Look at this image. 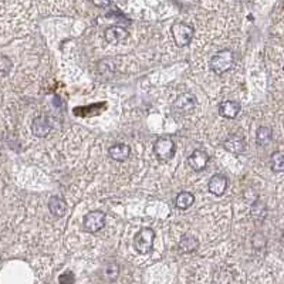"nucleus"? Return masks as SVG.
Instances as JSON below:
<instances>
[{
  "label": "nucleus",
  "instance_id": "9d476101",
  "mask_svg": "<svg viewBox=\"0 0 284 284\" xmlns=\"http://www.w3.org/2000/svg\"><path fill=\"white\" fill-rule=\"evenodd\" d=\"M240 113V106L236 101H225L219 106V114L225 118H236Z\"/></svg>",
  "mask_w": 284,
  "mask_h": 284
},
{
  "label": "nucleus",
  "instance_id": "0eeeda50",
  "mask_svg": "<svg viewBox=\"0 0 284 284\" xmlns=\"http://www.w3.org/2000/svg\"><path fill=\"white\" fill-rule=\"evenodd\" d=\"M227 178L222 173H216L213 175L211 179H209V184H208V188H209V192L216 195V196H222L225 193L226 188H227Z\"/></svg>",
  "mask_w": 284,
  "mask_h": 284
},
{
  "label": "nucleus",
  "instance_id": "393cba45",
  "mask_svg": "<svg viewBox=\"0 0 284 284\" xmlns=\"http://www.w3.org/2000/svg\"><path fill=\"white\" fill-rule=\"evenodd\" d=\"M236 2H251V0H236Z\"/></svg>",
  "mask_w": 284,
  "mask_h": 284
},
{
  "label": "nucleus",
  "instance_id": "dca6fc26",
  "mask_svg": "<svg viewBox=\"0 0 284 284\" xmlns=\"http://www.w3.org/2000/svg\"><path fill=\"white\" fill-rule=\"evenodd\" d=\"M250 215L251 218H253V220H256V222H259V223H262V222L266 219V216H267V208H266V205L262 202V200H256V202L251 205Z\"/></svg>",
  "mask_w": 284,
  "mask_h": 284
},
{
  "label": "nucleus",
  "instance_id": "7ed1b4c3",
  "mask_svg": "<svg viewBox=\"0 0 284 284\" xmlns=\"http://www.w3.org/2000/svg\"><path fill=\"white\" fill-rule=\"evenodd\" d=\"M172 36H173V40L176 43L178 47H186L193 39L195 36V30L193 27H191L189 24H185V23H176L173 24L171 29Z\"/></svg>",
  "mask_w": 284,
  "mask_h": 284
},
{
  "label": "nucleus",
  "instance_id": "f257e3e1",
  "mask_svg": "<svg viewBox=\"0 0 284 284\" xmlns=\"http://www.w3.org/2000/svg\"><path fill=\"white\" fill-rule=\"evenodd\" d=\"M235 64V54L229 48L220 50L211 59V70L216 74H225Z\"/></svg>",
  "mask_w": 284,
  "mask_h": 284
},
{
  "label": "nucleus",
  "instance_id": "4be33fe9",
  "mask_svg": "<svg viewBox=\"0 0 284 284\" xmlns=\"http://www.w3.org/2000/svg\"><path fill=\"white\" fill-rule=\"evenodd\" d=\"M12 68V61L7 57H0V79L6 77Z\"/></svg>",
  "mask_w": 284,
  "mask_h": 284
},
{
  "label": "nucleus",
  "instance_id": "4468645a",
  "mask_svg": "<svg viewBox=\"0 0 284 284\" xmlns=\"http://www.w3.org/2000/svg\"><path fill=\"white\" fill-rule=\"evenodd\" d=\"M32 130H33V134L36 137L44 138L47 134L50 133V125H48V122L44 117H37V118L33 119Z\"/></svg>",
  "mask_w": 284,
  "mask_h": 284
},
{
  "label": "nucleus",
  "instance_id": "f03ea898",
  "mask_svg": "<svg viewBox=\"0 0 284 284\" xmlns=\"http://www.w3.org/2000/svg\"><path fill=\"white\" fill-rule=\"evenodd\" d=\"M153 242H155V231L149 229V227H144L138 231V235L135 236L134 240V247L135 250L146 254L152 250L153 247Z\"/></svg>",
  "mask_w": 284,
  "mask_h": 284
},
{
  "label": "nucleus",
  "instance_id": "6ab92c4d",
  "mask_svg": "<svg viewBox=\"0 0 284 284\" xmlns=\"http://www.w3.org/2000/svg\"><path fill=\"white\" fill-rule=\"evenodd\" d=\"M271 169L274 172L284 171V153L283 151H277L271 157Z\"/></svg>",
  "mask_w": 284,
  "mask_h": 284
},
{
  "label": "nucleus",
  "instance_id": "f8f14e48",
  "mask_svg": "<svg viewBox=\"0 0 284 284\" xmlns=\"http://www.w3.org/2000/svg\"><path fill=\"white\" fill-rule=\"evenodd\" d=\"M173 106H175V108L180 110V111H189V110L195 108V106H196V97L189 93L182 94V95H179L176 98Z\"/></svg>",
  "mask_w": 284,
  "mask_h": 284
},
{
  "label": "nucleus",
  "instance_id": "412c9836",
  "mask_svg": "<svg viewBox=\"0 0 284 284\" xmlns=\"http://www.w3.org/2000/svg\"><path fill=\"white\" fill-rule=\"evenodd\" d=\"M104 274L110 280H115L117 276L119 274L118 265L117 263H108V265H106V267H104Z\"/></svg>",
  "mask_w": 284,
  "mask_h": 284
},
{
  "label": "nucleus",
  "instance_id": "423d86ee",
  "mask_svg": "<svg viewBox=\"0 0 284 284\" xmlns=\"http://www.w3.org/2000/svg\"><path fill=\"white\" fill-rule=\"evenodd\" d=\"M208 162H209V155L205 151H200V149H196V151L192 152L191 155H189V158H188L189 166L196 172L203 171L206 165H208Z\"/></svg>",
  "mask_w": 284,
  "mask_h": 284
},
{
  "label": "nucleus",
  "instance_id": "b1692460",
  "mask_svg": "<svg viewBox=\"0 0 284 284\" xmlns=\"http://www.w3.org/2000/svg\"><path fill=\"white\" fill-rule=\"evenodd\" d=\"M66 274H67V278L63 277V276L60 277V283H70V281H71V283H74V281H75L73 276H71V273H66Z\"/></svg>",
  "mask_w": 284,
  "mask_h": 284
},
{
  "label": "nucleus",
  "instance_id": "ddd939ff",
  "mask_svg": "<svg viewBox=\"0 0 284 284\" xmlns=\"http://www.w3.org/2000/svg\"><path fill=\"white\" fill-rule=\"evenodd\" d=\"M130 146L125 144H115L110 148V157L114 161H118V162H124L128 157H130Z\"/></svg>",
  "mask_w": 284,
  "mask_h": 284
},
{
  "label": "nucleus",
  "instance_id": "9b49d317",
  "mask_svg": "<svg viewBox=\"0 0 284 284\" xmlns=\"http://www.w3.org/2000/svg\"><path fill=\"white\" fill-rule=\"evenodd\" d=\"M223 146H225V149H227V151L231 152V153H240V152L245 151L246 144L242 137H239V135H231V137H229V138L223 142Z\"/></svg>",
  "mask_w": 284,
  "mask_h": 284
},
{
  "label": "nucleus",
  "instance_id": "39448f33",
  "mask_svg": "<svg viewBox=\"0 0 284 284\" xmlns=\"http://www.w3.org/2000/svg\"><path fill=\"white\" fill-rule=\"evenodd\" d=\"M104 226H106V213L101 211L90 212L83 220V227L90 233L99 231Z\"/></svg>",
  "mask_w": 284,
  "mask_h": 284
},
{
  "label": "nucleus",
  "instance_id": "aec40b11",
  "mask_svg": "<svg viewBox=\"0 0 284 284\" xmlns=\"http://www.w3.org/2000/svg\"><path fill=\"white\" fill-rule=\"evenodd\" d=\"M266 245H267V240H266L265 235L256 233V235L251 238V246H253L256 250H263V249H266Z\"/></svg>",
  "mask_w": 284,
  "mask_h": 284
},
{
  "label": "nucleus",
  "instance_id": "5701e85b",
  "mask_svg": "<svg viewBox=\"0 0 284 284\" xmlns=\"http://www.w3.org/2000/svg\"><path fill=\"white\" fill-rule=\"evenodd\" d=\"M93 2L94 6L97 7H107L110 6V3H111V0H91Z\"/></svg>",
  "mask_w": 284,
  "mask_h": 284
},
{
  "label": "nucleus",
  "instance_id": "20e7f679",
  "mask_svg": "<svg viewBox=\"0 0 284 284\" xmlns=\"http://www.w3.org/2000/svg\"><path fill=\"white\" fill-rule=\"evenodd\" d=\"M153 152L159 161H171L175 155V142L171 138H158L153 144Z\"/></svg>",
  "mask_w": 284,
  "mask_h": 284
},
{
  "label": "nucleus",
  "instance_id": "6e6552de",
  "mask_svg": "<svg viewBox=\"0 0 284 284\" xmlns=\"http://www.w3.org/2000/svg\"><path fill=\"white\" fill-rule=\"evenodd\" d=\"M104 37L108 43H121V41H124V40L128 37V32H126L125 29H122V27L119 26H111V27H107L106 32H104Z\"/></svg>",
  "mask_w": 284,
  "mask_h": 284
},
{
  "label": "nucleus",
  "instance_id": "2eb2a0df",
  "mask_svg": "<svg viewBox=\"0 0 284 284\" xmlns=\"http://www.w3.org/2000/svg\"><path fill=\"white\" fill-rule=\"evenodd\" d=\"M199 242L198 239L193 238L191 235H185L182 240L179 242V250L184 253H193L195 250H198Z\"/></svg>",
  "mask_w": 284,
  "mask_h": 284
},
{
  "label": "nucleus",
  "instance_id": "1a4fd4ad",
  "mask_svg": "<svg viewBox=\"0 0 284 284\" xmlns=\"http://www.w3.org/2000/svg\"><path fill=\"white\" fill-rule=\"evenodd\" d=\"M48 211L51 212V215L56 218H63L67 212V203L64 202V199L54 195L48 199Z\"/></svg>",
  "mask_w": 284,
  "mask_h": 284
},
{
  "label": "nucleus",
  "instance_id": "a211bd4d",
  "mask_svg": "<svg viewBox=\"0 0 284 284\" xmlns=\"http://www.w3.org/2000/svg\"><path fill=\"white\" fill-rule=\"evenodd\" d=\"M193 202H195V196L192 195L191 192H180L176 196V200H175V203L179 209H188L193 205Z\"/></svg>",
  "mask_w": 284,
  "mask_h": 284
},
{
  "label": "nucleus",
  "instance_id": "f3484780",
  "mask_svg": "<svg viewBox=\"0 0 284 284\" xmlns=\"http://www.w3.org/2000/svg\"><path fill=\"white\" fill-rule=\"evenodd\" d=\"M273 138V130L270 126H260L256 133V144L259 146L269 145Z\"/></svg>",
  "mask_w": 284,
  "mask_h": 284
}]
</instances>
